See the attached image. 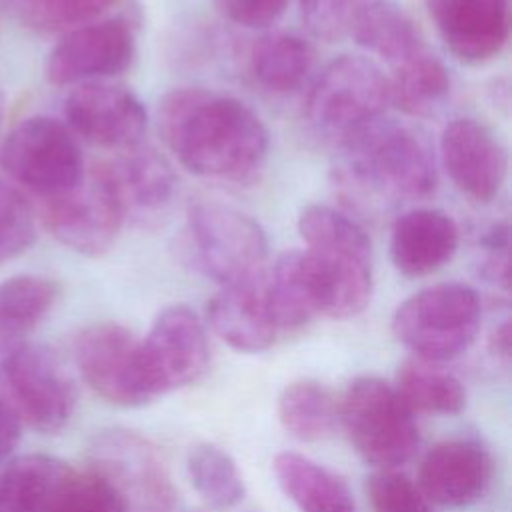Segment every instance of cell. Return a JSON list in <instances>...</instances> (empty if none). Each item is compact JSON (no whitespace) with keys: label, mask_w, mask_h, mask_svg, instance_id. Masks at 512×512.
Segmentation results:
<instances>
[{"label":"cell","mask_w":512,"mask_h":512,"mask_svg":"<svg viewBox=\"0 0 512 512\" xmlns=\"http://www.w3.org/2000/svg\"><path fill=\"white\" fill-rule=\"evenodd\" d=\"M372 512H434L422 488L394 470H378L366 480Z\"/></svg>","instance_id":"32"},{"label":"cell","mask_w":512,"mask_h":512,"mask_svg":"<svg viewBox=\"0 0 512 512\" xmlns=\"http://www.w3.org/2000/svg\"><path fill=\"white\" fill-rule=\"evenodd\" d=\"M456 220L438 208H412L396 216L390 228V260L408 278H422L444 268L458 252Z\"/></svg>","instance_id":"20"},{"label":"cell","mask_w":512,"mask_h":512,"mask_svg":"<svg viewBox=\"0 0 512 512\" xmlns=\"http://www.w3.org/2000/svg\"><path fill=\"white\" fill-rule=\"evenodd\" d=\"M74 468L48 454H26L0 470V512H56Z\"/></svg>","instance_id":"21"},{"label":"cell","mask_w":512,"mask_h":512,"mask_svg":"<svg viewBox=\"0 0 512 512\" xmlns=\"http://www.w3.org/2000/svg\"><path fill=\"white\" fill-rule=\"evenodd\" d=\"M36 240V216L26 196L0 178V266L24 254Z\"/></svg>","instance_id":"30"},{"label":"cell","mask_w":512,"mask_h":512,"mask_svg":"<svg viewBox=\"0 0 512 512\" xmlns=\"http://www.w3.org/2000/svg\"><path fill=\"white\" fill-rule=\"evenodd\" d=\"M92 470L122 500L126 512H170L176 490L158 448L132 430H108L92 446Z\"/></svg>","instance_id":"10"},{"label":"cell","mask_w":512,"mask_h":512,"mask_svg":"<svg viewBox=\"0 0 512 512\" xmlns=\"http://www.w3.org/2000/svg\"><path fill=\"white\" fill-rule=\"evenodd\" d=\"M22 424L12 414V410L0 400V462L14 450L20 440Z\"/></svg>","instance_id":"37"},{"label":"cell","mask_w":512,"mask_h":512,"mask_svg":"<svg viewBox=\"0 0 512 512\" xmlns=\"http://www.w3.org/2000/svg\"><path fill=\"white\" fill-rule=\"evenodd\" d=\"M274 476L300 512H356L348 484L312 458L284 450L274 456Z\"/></svg>","instance_id":"22"},{"label":"cell","mask_w":512,"mask_h":512,"mask_svg":"<svg viewBox=\"0 0 512 512\" xmlns=\"http://www.w3.org/2000/svg\"><path fill=\"white\" fill-rule=\"evenodd\" d=\"M480 324L478 292L462 282H440L418 290L394 310L392 334L414 358L442 364L472 346Z\"/></svg>","instance_id":"3"},{"label":"cell","mask_w":512,"mask_h":512,"mask_svg":"<svg viewBox=\"0 0 512 512\" xmlns=\"http://www.w3.org/2000/svg\"><path fill=\"white\" fill-rule=\"evenodd\" d=\"M278 418L286 432L302 442H318L336 430L338 402L316 380H296L284 386L278 398Z\"/></svg>","instance_id":"27"},{"label":"cell","mask_w":512,"mask_h":512,"mask_svg":"<svg viewBox=\"0 0 512 512\" xmlns=\"http://www.w3.org/2000/svg\"><path fill=\"white\" fill-rule=\"evenodd\" d=\"M440 162L452 184L478 204L492 202L508 176V152L490 126L476 118L448 122L438 142Z\"/></svg>","instance_id":"15"},{"label":"cell","mask_w":512,"mask_h":512,"mask_svg":"<svg viewBox=\"0 0 512 512\" xmlns=\"http://www.w3.org/2000/svg\"><path fill=\"white\" fill-rule=\"evenodd\" d=\"M366 0H300V16L312 36L334 42L352 32Z\"/></svg>","instance_id":"33"},{"label":"cell","mask_w":512,"mask_h":512,"mask_svg":"<svg viewBox=\"0 0 512 512\" xmlns=\"http://www.w3.org/2000/svg\"><path fill=\"white\" fill-rule=\"evenodd\" d=\"M186 470L194 490L216 510L236 506L246 494L244 480L234 458L214 444L204 442L192 446L186 458Z\"/></svg>","instance_id":"29"},{"label":"cell","mask_w":512,"mask_h":512,"mask_svg":"<svg viewBox=\"0 0 512 512\" xmlns=\"http://www.w3.org/2000/svg\"><path fill=\"white\" fill-rule=\"evenodd\" d=\"M212 330L234 350H268L280 330L266 292V270L250 280L220 286L206 306Z\"/></svg>","instance_id":"18"},{"label":"cell","mask_w":512,"mask_h":512,"mask_svg":"<svg viewBox=\"0 0 512 512\" xmlns=\"http://www.w3.org/2000/svg\"><path fill=\"white\" fill-rule=\"evenodd\" d=\"M388 86L390 104H396L408 116L428 118L444 108L450 96V74L426 44L392 66Z\"/></svg>","instance_id":"23"},{"label":"cell","mask_w":512,"mask_h":512,"mask_svg":"<svg viewBox=\"0 0 512 512\" xmlns=\"http://www.w3.org/2000/svg\"><path fill=\"white\" fill-rule=\"evenodd\" d=\"M390 106L388 76L360 54L330 60L310 86L306 122L322 138L340 144L358 128L386 116Z\"/></svg>","instance_id":"6"},{"label":"cell","mask_w":512,"mask_h":512,"mask_svg":"<svg viewBox=\"0 0 512 512\" xmlns=\"http://www.w3.org/2000/svg\"><path fill=\"white\" fill-rule=\"evenodd\" d=\"M64 116L76 138L116 150L138 146L148 126L142 100L126 86L106 80L74 86L64 100Z\"/></svg>","instance_id":"14"},{"label":"cell","mask_w":512,"mask_h":512,"mask_svg":"<svg viewBox=\"0 0 512 512\" xmlns=\"http://www.w3.org/2000/svg\"><path fill=\"white\" fill-rule=\"evenodd\" d=\"M136 56V34L126 18H100L76 26L54 44L46 78L54 86H78L126 72Z\"/></svg>","instance_id":"12"},{"label":"cell","mask_w":512,"mask_h":512,"mask_svg":"<svg viewBox=\"0 0 512 512\" xmlns=\"http://www.w3.org/2000/svg\"><path fill=\"white\" fill-rule=\"evenodd\" d=\"M482 246L486 250V258L482 264V272L484 276L494 282L500 284L504 288H508V226L506 224H492L486 234L482 236Z\"/></svg>","instance_id":"36"},{"label":"cell","mask_w":512,"mask_h":512,"mask_svg":"<svg viewBox=\"0 0 512 512\" xmlns=\"http://www.w3.org/2000/svg\"><path fill=\"white\" fill-rule=\"evenodd\" d=\"M72 350L84 382L106 402L134 408L156 398L144 368L140 340L126 326L90 324L76 334Z\"/></svg>","instance_id":"9"},{"label":"cell","mask_w":512,"mask_h":512,"mask_svg":"<svg viewBox=\"0 0 512 512\" xmlns=\"http://www.w3.org/2000/svg\"><path fill=\"white\" fill-rule=\"evenodd\" d=\"M446 48L466 64L496 58L508 40V0H424Z\"/></svg>","instance_id":"16"},{"label":"cell","mask_w":512,"mask_h":512,"mask_svg":"<svg viewBox=\"0 0 512 512\" xmlns=\"http://www.w3.org/2000/svg\"><path fill=\"white\" fill-rule=\"evenodd\" d=\"M490 350H492L496 356L508 360V356H510V322H508V320H504V322H502L500 326H496V330L492 332V336H490Z\"/></svg>","instance_id":"38"},{"label":"cell","mask_w":512,"mask_h":512,"mask_svg":"<svg viewBox=\"0 0 512 512\" xmlns=\"http://www.w3.org/2000/svg\"><path fill=\"white\" fill-rule=\"evenodd\" d=\"M490 478L492 460L486 448L470 438H450L426 452L418 486L434 504L464 508L484 496Z\"/></svg>","instance_id":"17"},{"label":"cell","mask_w":512,"mask_h":512,"mask_svg":"<svg viewBox=\"0 0 512 512\" xmlns=\"http://www.w3.org/2000/svg\"><path fill=\"white\" fill-rule=\"evenodd\" d=\"M338 416L354 450L378 470L406 464L418 448L416 414L394 384L378 376L352 380L338 404Z\"/></svg>","instance_id":"5"},{"label":"cell","mask_w":512,"mask_h":512,"mask_svg":"<svg viewBox=\"0 0 512 512\" xmlns=\"http://www.w3.org/2000/svg\"><path fill=\"white\" fill-rule=\"evenodd\" d=\"M140 350L156 396L194 384L210 360L204 324L184 304H172L158 312L140 340Z\"/></svg>","instance_id":"13"},{"label":"cell","mask_w":512,"mask_h":512,"mask_svg":"<svg viewBox=\"0 0 512 512\" xmlns=\"http://www.w3.org/2000/svg\"><path fill=\"white\" fill-rule=\"evenodd\" d=\"M42 220L60 244L82 256L108 252L126 222L104 164L86 170L72 190L46 198Z\"/></svg>","instance_id":"11"},{"label":"cell","mask_w":512,"mask_h":512,"mask_svg":"<svg viewBox=\"0 0 512 512\" xmlns=\"http://www.w3.org/2000/svg\"><path fill=\"white\" fill-rule=\"evenodd\" d=\"M2 122H4V94L0 88V130H2Z\"/></svg>","instance_id":"39"},{"label":"cell","mask_w":512,"mask_h":512,"mask_svg":"<svg viewBox=\"0 0 512 512\" xmlns=\"http://www.w3.org/2000/svg\"><path fill=\"white\" fill-rule=\"evenodd\" d=\"M58 286L36 274L12 276L0 284V342L24 340L52 310Z\"/></svg>","instance_id":"28"},{"label":"cell","mask_w":512,"mask_h":512,"mask_svg":"<svg viewBox=\"0 0 512 512\" xmlns=\"http://www.w3.org/2000/svg\"><path fill=\"white\" fill-rule=\"evenodd\" d=\"M120 0H26L24 12L32 26L46 32H68L100 20Z\"/></svg>","instance_id":"31"},{"label":"cell","mask_w":512,"mask_h":512,"mask_svg":"<svg viewBox=\"0 0 512 512\" xmlns=\"http://www.w3.org/2000/svg\"><path fill=\"white\" fill-rule=\"evenodd\" d=\"M394 388L410 410L452 416L462 412L466 390L456 374L440 362L412 358L398 368Z\"/></svg>","instance_id":"26"},{"label":"cell","mask_w":512,"mask_h":512,"mask_svg":"<svg viewBox=\"0 0 512 512\" xmlns=\"http://www.w3.org/2000/svg\"><path fill=\"white\" fill-rule=\"evenodd\" d=\"M342 184L362 200H420L434 192L438 164L424 130L382 116L338 144Z\"/></svg>","instance_id":"2"},{"label":"cell","mask_w":512,"mask_h":512,"mask_svg":"<svg viewBox=\"0 0 512 512\" xmlns=\"http://www.w3.org/2000/svg\"><path fill=\"white\" fill-rule=\"evenodd\" d=\"M56 512H126L112 486L94 470L74 472Z\"/></svg>","instance_id":"34"},{"label":"cell","mask_w":512,"mask_h":512,"mask_svg":"<svg viewBox=\"0 0 512 512\" xmlns=\"http://www.w3.org/2000/svg\"><path fill=\"white\" fill-rule=\"evenodd\" d=\"M158 132L178 162L212 180H246L268 156V130L242 100L198 86L174 88L158 104Z\"/></svg>","instance_id":"1"},{"label":"cell","mask_w":512,"mask_h":512,"mask_svg":"<svg viewBox=\"0 0 512 512\" xmlns=\"http://www.w3.org/2000/svg\"><path fill=\"white\" fill-rule=\"evenodd\" d=\"M124 220L140 224L166 216L176 196V174L170 162L152 148L132 146L104 164Z\"/></svg>","instance_id":"19"},{"label":"cell","mask_w":512,"mask_h":512,"mask_svg":"<svg viewBox=\"0 0 512 512\" xmlns=\"http://www.w3.org/2000/svg\"><path fill=\"white\" fill-rule=\"evenodd\" d=\"M350 36L358 46L388 60L392 66L426 46L416 22L394 0H366Z\"/></svg>","instance_id":"24"},{"label":"cell","mask_w":512,"mask_h":512,"mask_svg":"<svg viewBox=\"0 0 512 512\" xmlns=\"http://www.w3.org/2000/svg\"><path fill=\"white\" fill-rule=\"evenodd\" d=\"M0 400L20 424L50 434L72 418L76 388L48 346L10 340L0 342Z\"/></svg>","instance_id":"4"},{"label":"cell","mask_w":512,"mask_h":512,"mask_svg":"<svg viewBox=\"0 0 512 512\" xmlns=\"http://www.w3.org/2000/svg\"><path fill=\"white\" fill-rule=\"evenodd\" d=\"M186 248L204 276L228 286L264 272L268 236L250 214L216 200H200L188 208Z\"/></svg>","instance_id":"7"},{"label":"cell","mask_w":512,"mask_h":512,"mask_svg":"<svg viewBox=\"0 0 512 512\" xmlns=\"http://www.w3.org/2000/svg\"><path fill=\"white\" fill-rule=\"evenodd\" d=\"M218 12L244 28H268L282 18L290 0H214Z\"/></svg>","instance_id":"35"},{"label":"cell","mask_w":512,"mask_h":512,"mask_svg":"<svg viewBox=\"0 0 512 512\" xmlns=\"http://www.w3.org/2000/svg\"><path fill=\"white\" fill-rule=\"evenodd\" d=\"M314 70V48L298 34L274 32L262 36L250 54L254 80L272 94L298 90Z\"/></svg>","instance_id":"25"},{"label":"cell","mask_w":512,"mask_h":512,"mask_svg":"<svg viewBox=\"0 0 512 512\" xmlns=\"http://www.w3.org/2000/svg\"><path fill=\"white\" fill-rule=\"evenodd\" d=\"M0 164L42 200L72 190L86 174L78 138L66 122L50 116L18 122L0 142Z\"/></svg>","instance_id":"8"}]
</instances>
